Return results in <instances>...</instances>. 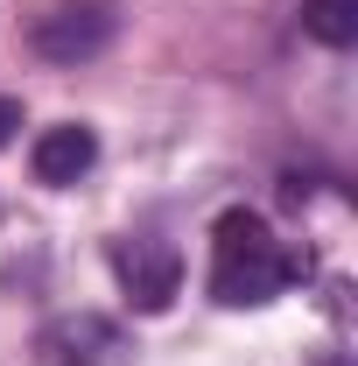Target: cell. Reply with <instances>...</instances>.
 Here are the masks:
<instances>
[{
	"instance_id": "3",
	"label": "cell",
	"mask_w": 358,
	"mask_h": 366,
	"mask_svg": "<svg viewBox=\"0 0 358 366\" xmlns=\"http://www.w3.org/2000/svg\"><path fill=\"white\" fill-rule=\"evenodd\" d=\"M113 268H120V289H127V303L134 310H169L183 289V254L169 239H120L113 247Z\"/></svg>"
},
{
	"instance_id": "1",
	"label": "cell",
	"mask_w": 358,
	"mask_h": 366,
	"mask_svg": "<svg viewBox=\"0 0 358 366\" xmlns=\"http://www.w3.org/2000/svg\"><path fill=\"white\" fill-rule=\"evenodd\" d=\"M288 282H295V254L274 239V226L260 212H225L211 226V296L225 310L274 303Z\"/></svg>"
},
{
	"instance_id": "5",
	"label": "cell",
	"mask_w": 358,
	"mask_h": 366,
	"mask_svg": "<svg viewBox=\"0 0 358 366\" xmlns=\"http://www.w3.org/2000/svg\"><path fill=\"white\" fill-rule=\"evenodd\" d=\"M91 162H98V134L78 127V120H63V127L36 134V148H29V169H36V183H49V190H71Z\"/></svg>"
},
{
	"instance_id": "4",
	"label": "cell",
	"mask_w": 358,
	"mask_h": 366,
	"mask_svg": "<svg viewBox=\"0 0 358 366\" xmlns=\"http://www.w3.org/2000/svg\"><path fill=\"white\" fill-rule=\"evenodd\" d=\"M36 352H43L49 366H98V360H113V352H120V331H113L106 317H91V310H78V317L43 324Z\"/></svg>"
},
{
	"instance_id": "6",
	"label": "cell",
	"mask_w": 358,
	"mask_h": 366,
	"mask_svg": "<svg viewBox=\"0 0 358 366\" xmlns=\"http://www.w3.org/2000/svg\"><path fill=\"white\" fill-rule=\"evenodd\" d=\"M302 29L330 49H352L358 43V0H302Z\"/></svg>"
},
{
	"instance_id": "2",
	"label": "cell",
	"mask_w": 358,
	"mask_h": 366,
	"mask_svg": "<svg viewBox=\"0 0 358 366\" xmlns=\"http://www.w3.org/2000/svg\"><path fill=\"white\" fill-rule=\"evenodd\" d=\"M120 36V7L113 0H63V7H49L36 14V29H29V49L43 56V64H91V56H106Z\"/></svg>"
},
{
	"instance_id": "7",
	"label": "cell",
	"mask_w": 358,
	"mask_h": 366,
	"mask_svg": "<svg viewBox=\"0 0 358 366\" xmlns=\"http://www.w3.org/2000/svg\"><path fill=\"white\" fill-rule=\"evenodd\" d=\"M14 127H21V99H0V148L14 141Z\"/></svg>"
}]
</instances>
